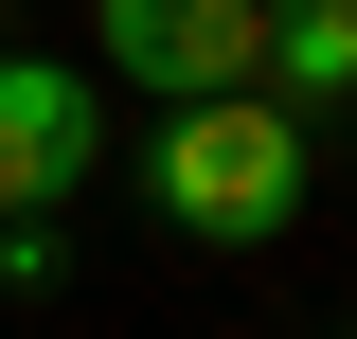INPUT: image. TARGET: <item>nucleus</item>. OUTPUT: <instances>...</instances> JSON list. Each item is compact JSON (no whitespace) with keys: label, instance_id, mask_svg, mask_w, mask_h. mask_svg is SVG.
I'll return each instance as SVG.
<instances>
[{"label":"nucleus","instance_id":"1","mask_svg":"<svg viewBox=\"0 0 357 339\" xmlns=\"http://www.w3.org/2000/svg\"><path fill=\"white\" fill-rule=\"evenodd\" d=\"M143 197H161V232H197V250H268V232H304V197H321V126L286 107V89L161 107V143H143Z\"/></svg>","mask_w":357,"mask_h":339},{"label":"nucleus","instance_id":"2","mask_svg":"<svg viewBox=\"0 0 357 339\" xmlns=\"http://www.w3.org/2000/svg\"><path fill=\"white\" fill-rule=\"evenodd\" d=\"M89 54L143 107H215V89H268V0H89Z\"/></svg>","mask_w":357,"mask_h":339},{"label":"nucleus","instance_id":"3","mask_svg":"<svg viewBox=\"0 0 357 339\" xmlns=\"http://www.w3.org/2000/svg\"><path fill=\"white\" fill-rule=\"evenodd\" d=\"M89 161H107V89L72 54H0V214L89 197Z\"/></svg>","mask_w":357,"mask_h":339},{"label":"nucleus","instance_id":"4","mask_svg":"<svg viewBox=\"0 0 357 339\" xmlns=\"http://www.w3.org/2000/svg\"><path fill=\"white\" fill-rule=\"evenodd\" d=\"M268 89L286 107H357V0H268Z\"/></svg>","mask_w":357,"mask_h":339},{"label":"nucleus","instance_id":"5","mask_svg":"<svg viewBox=\"0 0 357 339\" xmlns=\"http://www.w3.org/2000/svg\"><path fill=\"white\" fill-rule=\"evenodd\" d=\"M54 268H72V232H54V214H0V286L36 303V286H54Z\"/></svg>","mask_w":357,"mask_h":339}]
</instances>
